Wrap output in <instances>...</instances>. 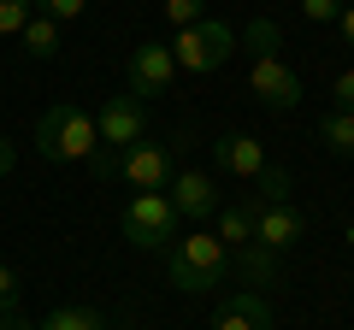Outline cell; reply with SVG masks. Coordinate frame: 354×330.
Segmentation results:
<instances>
[{
    "label": "cell",
    "mask_w": 354,
    "mask_h": 330,
    "mask_svg": "<svg viewBox=\"0 0 354 330\" xmlns=\"http://www.w3.org/2000/svg\"><path fill=\"white\" fill-rule=\"evenodd\" d=\"M337 24H342V36H348V48H354V6H342V18H337Z\"/></svg>",
    "instance_id": "d4e9b609"
},
{
    "label": "cell",
    "mask_w": 354,
    "mask_h": 330,
    "mask_svg": "<svg viewBox=\"0 0 354 330\" xmlns=\"http://www.w3.org/2000/svg\"><path fill=\"white\" fill-rule=\"evenodd\" d=\"M118 230H124V242L142 248V254H165L177 242V230H183V218H177V206L165 195H130L124 213H118Z\"/></svg>",
    "instance_id": "277c9868"
},
{
    "label": "cell",
    "mask_w": 354,
    "mask_h": 330,
    "mask_svg": "<svg viewBox=\"0 0 354 330\" xmlns=\"http://www.w3.org/2000/svg\"><path fill=\"white\" fill-rule=\"evenodd\" d=\"M330 101H337V113H354V65H348V71H337V83H330Z\"/></svg>",
    "instance_id": "7402d4cb"
},
{
    "label": "cell",
    "mask_w": 354,
    "mask_h": 330,
    "mask_svg": "<svg viewBox=\"0 0 354 330\" xmlns=\"http://www.w3.org/2000/svg\"><path fill=\"white\" fill-rule=\"evenodd\" d=\"M177 83V59L165 41H142L136 53H130L124 65V95H136V101H153V95H165Z\"/></svg>",
    "instance_id": "52a82bcc"
},
{
    "label": "cell",
    "mask_w": 354,
    "mask_h": 330,
    "mask_svg": "<svg viewBox=\"0 0 354 330\" xmlns=\"http://www.w3.org/2000/svg\"><path fill=\"white\" fill-rule=\"evenodd\" d=\"M18 295H24V278H18L6 260H0V313H12L18 307Z\"/></svg>",
    "instance_id": "ffe728a7"
},
{
    "label": "cell",
    "mask_w": 354,
    "mask_h": 330,
    "mask_svg": "<svg viewBox=\"0 0 354 330\" xmlns=\"http://www.w3.org/2000/svg\"><path fill=\"white\" fill-rule=\"evenodd\" d=\"M301 18H313V24H337L342 0H301Z\"/></svg>",
    "instance_id": "44dd1931"
},
{
    "label": "cell",
    "mask_w": 354,
    "mask_h": 330,
    "mask_svg": "<svg viewBox=\"0 0 354 330\" xmlns=\"http://www.w3.org/2000/svg\"><path fill=\"white\" fill-rule=\"evenodd\" d=\"M0 330H36V318H24V313L12 307V313H0Z\"/></svg>",
    "instance_id": "603a6c76"
},
{
    "label": "cell",
    "mask_w": 354,
    "mask_h": 330,
    "mask_svg": "<svg viewBox=\"0 0 354 330\" xmlns=\"http://www.w3.org/2000/svg\"><path fill=\"white\" fill-rule=\"evenodd\" d=\"M213 330H272V307H266L260 289H236V295L218 301Z\"/></svg>",
    "instance_id": "8fae6325"
},
{
    "label": "cell",
    "mask_w": 354,
    "mask_h": 330,
    "mask_svg": "<svg viewBox=\"0 0 354 330\" xmlns=\"http://www.w3.org/2000/svg\"><path fill=\"white\" fill-rule=\"evenodd\" d=\"M36 330H113V324H106V313H101V307L71 301V307H53V313L41 318Z\"/></svg>",
    "instance_id": "5bb4252c"
},
{
    "label": "cell",
    "mask_w": 354,
    "mask_h": 330,
    "mask_svg": "<svg viewBox=\"0 0 354 330\" xmlns=\"http://www.w3.org/2000/svg\"><path fill=\"white\" fill-rule=\"evenodd\" d=\"M213 165L225 171V177H236V183H254L272 159H266V148H260L254 136H236V130H230V136L213 142Z\"/></svg>",
    "instance_id": "30bf717a"
},
{
    "label": "cell",
    "mask_w": 354,
    "mask_h": 330,
    "mask_svg": "<svg viewBox=\"0 0 354 330\" xmlns=\"http://www.w3.org/2000/svg\"><path fill=\"white\" fill-rule=\"evenodd\" d=\"M207 18V0H165V24L171 30H189Z\"/></svg>",
    "instance_id": "ac0fdd59"
},
{
    "label": "cell",
    "mask_w": 354,
    "mask_h": 330,
    "mask_svg": "<svg viewBox=\"0 0 354 330\" xmlns=\"http://www.w3.org/2000/svg\"><path fill=\"white\" fill-rule=\"evenodd\" d=\"M230 53H236V30H230L225 18H201V24L177 30V41H171L177 71H189V77H213Z\"/></svg>",
    "instance_id": "5b68a950"
},
{
    "label": "cell",
    "mask_w": 354,
    "mask_h": 330,
    "mask_svg": "<svg viewBox=\"0 0 354 330\" xmlns=\"http://www.w3.org/2000/svg\"><path fill=\"white\" fill-rule=\"evenodd\" d=\"M319 142H325V153H337V159H354V113H337V106H330V113L319 118Z\"/></svg>",
    "instance_id": "9a60e30c"
},
{
    "label": "cell",
    "mask_w": 354,
    "mask_h": 330,
    "mask_svg": "<svg viewBox=\"0 0 354 330\" xmlns=\"http://www.w3.org/2000/svg\"><path fill=\"white\" fill-rule=\"evenodd\" d=\"M230 271L242 278V289H260V283H278V254L248 242V248H230Z\"/></svg>",
    "instance_id": "7c38bea8"
},
{
    "label": "cell",
    "mask_w": 354,
    "mask_h": 330,
    "mask_svg": "<svg viewBox=\"0 0 354 330\" xmlns=\"http://www.w3.org/2000/svg\"><path fill=\"white\" fill-rule=\"evenodd\" d=\"M165 278L177 295H213L230 278V248L213 230H195V236H177L165 248Z\"/></svg>",
    "instance_id": "7a4b0ae2"
},
{
    "label": "cell",
    "mask_w": 354,
    "mask_h": 330,
    "mask_svg": "<svg viewBox=\"0 0 354 330\" xmlns=\"http://www.w3.org/2000/svg\"><path fill=\"white\" fill-rule=\"evenodd\" d=\"M165 201L177 206V218H183V224H201V218H213L218 206V183L207 177V171H177L171 183H165Z\"/></svg>",
    "instance_id": "ba28073f"
},
{
    "label": "cell",
    "mask_w": 354,
    "mask_h": 330,
    "mask_svg": "<svg viewBox=\"0 0 354 330\" xmlns=\"http://www.w3.org/2000/svg\"><path fill=\"white\" fill-rule=\"evenodd\" d=\"M301 236H307V213L295 201H278V206H260L254 213V242L272 248V254H290Z\"/></svg>",
    "instance_id": "9c48e42d"
},
{
    "label": "cell",
    "mask_w": 354,
    "mask_h": 330,
    "mask_svg": "<svg viewBox=\"0 0 354 330\" xmlns=\"http://www.w3.org/2000/svg\"><path fill=\"white\" fill-rule=\"evenodd\" d=\"M213 236L225 242V248H248V242H254V206H248V195H242V201H225L213 213Z\"/></svg>",
    "instance_id": "4fadbf2b"
},
{
    "label": "cell",
    "mask_w": 354,
    "mask_h": 330,
    "mask_svg": "<svg viewBox=\"0 0 354 330\" xmlns=\"http://www.w3.org/2000/svg\"><path fill=\"white\" fill-rule=\"evenodd\" d=\"M12 165H18V153H12V142H6V136H0V183H6V177H12Z\"/></svg>",
    "instance_id": "cb8c5ba5"
},
{
    "label": "cell",
    "mask_w": 354,
    "mask_h": 330,
    "mask_svg": "<svg viewBox=\"0 0 354 330\" xmlns=\"http://www.w3.org/2000/svg\"><path fill=\"white\" fill-rule=\"evenodd\" d=\"M113 177H124L136 195H165V183L177 177V153L171 142H136L113 159Z\"/></svg>",
    "instance_id": "8992f818"
},
{
    "label": "cell",
    "mask_w": 354,
    "mask_h": 330,
    "mask_svg": "<svg viewBox=\"0 0 354 330\" xmlns=\"http://www.w3.org/2000/svg\"><path fill=\"white\" fill-rule=\"evenodd\" d=\"M248 95L272 113H295L301 106V71L283 59L278 48V24L272 18H248Z\"/></svg>",
    "instance_id": "6da1fadb"
},
{
    "label": "cell",
    "mask_w": 354,
    "mask_h": 330,
    "mask_svg": "<svg viewBox=\"0 0 354 330\" xmlns=\"http://www.w3.org/2000/svg\"><path fill=\"white\" fill-rule=\"evenodd\" d=\"M30 18H36V0H0V36H24Z\"/></svg>",
    "instance_id": "e0dca14e"
},
{
    "label": "cell",
    "mask_w": 354,
    "mask_h": 330,
    "mask_svg": "<svg viewBox=\"0 0 354 330\" xmlns=\"http://www.w3.org/2000/svg\"><path fill=\"white\" fill-rule=\"evenodd\" d=\"M36 153L48 165H88L101 153V142H95V113L77 106V101H53L48 113L36 118Z\"/></svg>",
    "instance_id": "3957f363"
},
{
    "label": "cell",
    "mask_w": 354,
    "mask_h": 330,
    "mask_svg": "<svg viewBox=\"0 0 354 330\" xmlns=\"http://www.w3.org/2000/svg\"><path fill=\"white\" fill-rule=\"evenodd\" d=\"M83 6H88V0H36V12L53 18V24H71V18H83Z\"/></svg>",
    "instance_id": "d6986e66"
},
{
    "label": "cell",
    "mask_w": 354,
    "mask_h": 330,
    "mask_svg": "<svg viewBox=\"0 0 354 330\" xmlns=\"http://www.w3.org/2000/svg\"><path fill=\"white\" fill-rule=\"evenodd\" d=\"M18 41H24V53H30V59H53V53H59V24L36 12V18L24 24V36H18Z\"/></svg>",
    "instance_id": "2e32d148"
}]
</instances>
